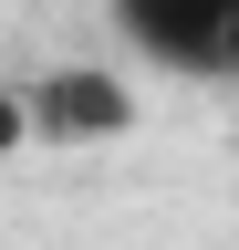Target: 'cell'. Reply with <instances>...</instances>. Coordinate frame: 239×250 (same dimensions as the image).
<instances>
[{
  "mask_svg": "<svg viewBox=\"0 0 239 250\" xmlns=\"http://www.w3.org/2000/svg\"><path fill=\"white\" fill-rule=\"evenodd\" d=\"M135 62L177 83H239V0H104Z\"/></svg>",
  "mask_w": 239,
  "mask_h": 250,
  "instance_id": "1",
  "label": "cell"
},
{
  "mask_svg": "<svg viewBox=\"0 0 239 250\" xmlns=\"http://www.w3.org/2000/svg\"><path fill=\"white\" fill-rule=\"evenodd\" d=\"M146 125V94L125 62H52L42 83H21V136L32 146H114Z\"/></svg>",
  "mask_w": 239,
  "mask_h": 250,
  "instance_id": "2",
  "label": "cell"
},
{
  "mask_svg": "<svg viewBox=\"0 0 239 250\" xmlns=\"http://www.w3.org/2000/svg\"><path fill=\"white\" fill-rule=\"evenodd\" d=\"M21 146H32V136H21V83H11V94H0V156H21Z\"/></svg>",
  "mask_w": 239,
  "mask_h": 250,
  "instance_id": "3",
  "label": "cell"
}]
</instances>
